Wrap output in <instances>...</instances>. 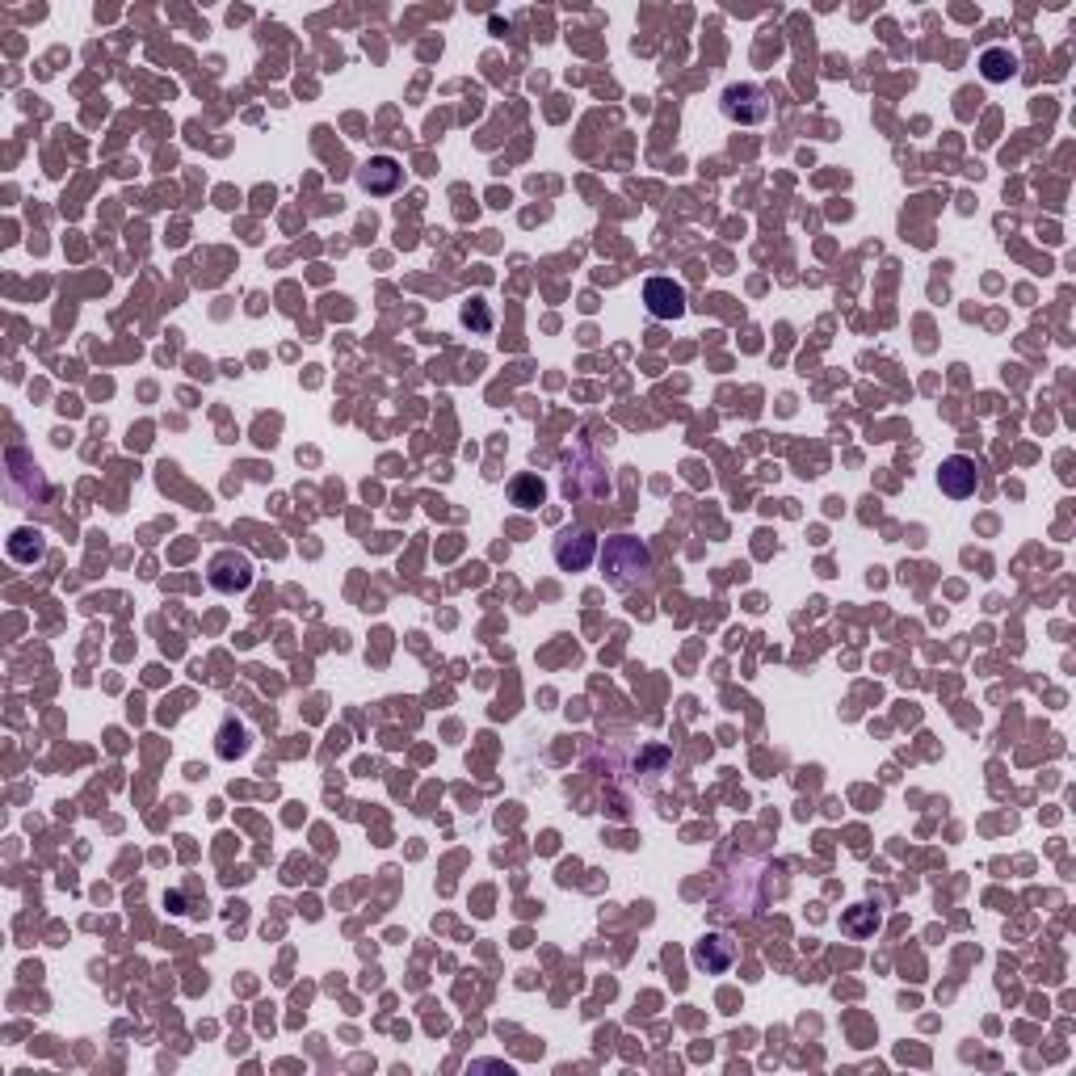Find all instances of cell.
<instances>
[{
	"label": "cell",
	"mask_w": 1076,
	"mask_h": 1076,
	"mask_svg": "<svg viewBox=\"0 0 1076 1076\" xmlns=\"http://www.w3.org/2000/svg\"><path fill=\"white\" fill-rule=\"evenodd\" d=\"M647 573H652V551L640 539L619 534L606 543V580L614 589H631L635 580H647Z\"/></svg>",
	"instance_id": "obj_1"
},
{
	"label": "cell",
	"mask_w": 1076,
	"mask_h": 1076,
	"mask_svg": "<svg viewBox=\"0 0 1076 1076\" xmlns=\"http://www.w3.org/2000/svg\"><path fill=\"white\" fill-rule=\"evenodd\" d=\"M719 110H723V119L741 122V126H757V122L769 114V97L762 85H728L723 97H719Z\"/></svg>",
	"instance_id": "obj_2"
},
{
	"label": "cell",
	"mask_w": 1076,
	"mask_h": 1076,
	"mask_svg": "<svg viewBox=\"0 0 1076 1076\" xmlns=\"http://www.w3.org/2000/svg\"><path fill=\"white\" fill-rule=\"evenodd\" d=\"M594 559H598V534L594 530L585 526L559 530V539H555V564L564 573H585Z\"/></svg>",
	"instance_id": "obj_3"
},
{
	"label": "cell",
	"mask_w": 1076,
	"mask_h": 1076,
	"mask_svg": "<svg viewBox=\"0 0 1076 1076\" xmlns=\"http://www.w3.org/2000/svg\"><path fill=\"white\" fill-rule=\"evenodd\" d=\"M207 580H211L215 594H228V598H232V594H244V589L253 585V559L240 555V551H219L215 559H211Z\"/></svg>",
	"instance_id": "obj_4"
},
{
	"label": "cell",
	"mask_w": 1076,
	"mask_h": 1076,
	"mask_svg": "<svg viewBox=\"0 0 1076 1076\" xmlns=\"http://www.w3.org/2000/svg\"><path fill=\"white\" fill-rule=\"evenodd\" d=\"M938 488H942V497H951V501H967V497L980 488V467H976V458H967V455L942 458V467H938Z\"/></svg>",
	"instance_id": "obj_5"
},
{
	"label": "cell",
	"mask_w": 1076,
	"mask_h": 1076,
	"mask_svg": "<svg viewBox=\"0 0 1076 1076\" xmlns=\"http://www.w3.org/2000/svg\"><path fill=\"white\" fill-rule=\"evenodd\" d=\"M354 177H358V190H366L370 198H387L404 186V165L396 156H370Z\"/></svg>",
	"instance_id": "obj_6"
},
{
	"label": "cell",
	"mask_w": 1076,
	"mask_h": 1076,
	"mask_svg": "<svg viewBox=\"0 0 1076 1076\" xmlns=\"http://www.w3.org/2000/svg\"><path fill=\"white\" fill-rule=\"evenodd\" d=\"M644 308L652 320H681L686 315V290L681 282H673V278H647L644 282Z\"/></svg>",
	"instance_id": "obj_7"
},
{
	"label": "cell",
	"mask_w": 1076,
	"mask_h": 1076,
	"mask_svg": "<svg viewBox=\"0 0 1076 1076\" xmlns=\"http://www.w3.org/2000/svg\"><path fill=\"white\" fill-rule=\"evenodd\" d=\"M736 963V942L728 933H707L702 942H694V967L707 976H723Z\"/></svg>",
	"instance_id": "obj_8"
},
{
	"label": "cell",
	"mask_w": 1076,
	"mask_h": 1076,
	"mask_svg": "<svg viewBox=\"0 0 1076 1076\" xmlns=\"http://www.w3.org/2000/svg\"><path fill=\"white\" fill-rule=\"evenodd\" d=\"M980 76L988 85H1005L1018 76V55L1009 47H984L980 51Z\"/></svg>",
	"instance_id": "obj_9"
},
{
	"label": "cell",
	"mask_w": 1076,
	"mask_h": 1076,
	"mask_svg": "<svg viewBox=\"0 0 1076 1076\" xmlns=\"http://www.w3.org/2000/svg\"><path fill=\"white\" fill-rule=\"evenodd\" d=\"M43 555H47L43 530H34V526L13 530V539H9V559H18V564H38Z\"/></svg>",
	"instance_id": "obj_10"
},
{
	"label": "cell",
	"mask_w": 1076,
	"mask_h": 1076,
	"mask_svg": "<svg viewBox=\"0 0 1076 1076\" xmlns=\"http://www.w3.org/2000/svg\"><path fill=\"white\" fill-rule=\"evenodd\" d=\"M215 753L223 757V762H236V757H244V753H248V728H244L240 719H223Z\"/></svg>",
	"instance_id": "obj_11"
},
{
	"label": "cell",
	"mask_w": 1076,
	"mask_h": 1076,
	"mask_svg": "<svg viewBox=\"0 0 1076 1076\" xmlns=\"http://www.w3.org/2000/svg\"><path fill=\"white\" fill-rule=\"evenodd\" d=\"M884 925V917L875 905H854V909L841 912V930L850 933V938H870V933Z\"/></svg>",
	"instance_id": "obj_12"
},
{
	"label": "cell",
	"mask_w": 1076,
	"mask_h": 1076,
	"mask_svg": "<svg viewBox=\"0 0 1076 1076\" xmlns=\"http://www.w3.org/2000/svg\"><path fill=\"white\" fill-rule=\"evenodd\" d=\"M509 501L518 504V509H539V504L547 501V484L534 476V472H526V476H518L509 484Z\"/></svg>",
	"instance_id": "obj_13"
},
{
	"label": "cell",
	"mask_w": 1076,
	"mask_h": 1076,
	"mask_svg": "<svg viewBox=\"0 0 1076 1076\" xmlns=\"http://www.w3.org/2000/svg\"><path fill=\"white\" fill-rule=\"evenodd\" d=\"M463 324H472L476 333H488V329H492V315H488L484 303H467V308H463Z\"/></svg>",
	"instance_id": "obj_14"
}]
</instances>
